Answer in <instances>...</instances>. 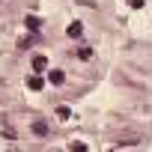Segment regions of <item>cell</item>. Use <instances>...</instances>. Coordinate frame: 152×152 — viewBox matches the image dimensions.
Returning a JSON list of instances; mask_svg holds the SVG:
<instances>
[{"label": "cell", "instance_id": "cell-1", "mask_svg": "<svg viewBox=\"0 0 152 152\" xmlns=\"http://www.w3.org/2000/svg\"><path fill=\"white\" fill-rule=\"evenodd\" d=\"M30 66H33V72L45 75V72H48V57H45V54H36V57L30 60Z\"/></svg>", "mask_w": 152, "mask_h": 152}, {"label": "cell", "instance_id": "cell-2", "mask_svg": "<svg viewBox=\"0 0 152 152\" xmlns=\"http://www.w3.org/2000/svg\"><path fill=\"white\" fill-rule=\"evenodd\" d=\"M48 81H51L54 87H63V84H66V72H63V69H51V72H48Z\"/></svg>", "mask_w": 152, "mask_h": 152}, {"label": "cell", "instance_id": "cell-3", "mask_svg": "<svg viewBox=\"0 0 152 152\" xmlns=\"http://www.w3.org/2000/svg\"><path fill=\"white\" fill-rule=\"evenodd\" d=\"M45 87V78H42V75L36 72V75H30V78H27V90H33V93H39Z\"/></svg>", "mask_w": 152, "mask_h": 152}, {"label": "cell", "instance_id": "cell-4", "mask_svg": "<svg viewBox=\"0 0 152 152\" xmlns=\"http://www.w3.org/2000/svg\"><path fill=\"white\" fill-rule=\"evenodd\" d=\"M24 27H27L30 33H39V30H42V18H39V15H27V18H24Z\"/></svg>", "mask_w": 152, "mask_h": 152}, {"label": "cell", "instance_id": "cell-5", "mask_svg": "<svg viewBox=\"0 0 152 152\" xmlns=\"http://www.w3.org/2000/svg\"><path fill=\"white\" fill-rule=\"evenodd\" d=\"M66 36H69V39H81V36H84V24H81V21H72L69 30H66Z\"/></svg>", "mask_w": 152, "mask_h": 152}, {"label": "cell", "instance_id": "cell-6", "mask_svg": "<svg viewBox=\"0 0 152 152\" xmlns=\"http://www.w3.org/2000/svg\"><path fill=\"white\" fill-rule=\"evenodd\" d=\"M30 128H33V134H36V137H45V134H48V122H45V119H36Z\"/></svg>", "mask_w": 152, "mask_h": 152}, {"label": "cell", "instance_id": "cell-7", "mask_svg": "<svg viewBox=\"0 0 152 152\" xmlns=\"http://www.w3.org/2000/svg\"><path fill=\"white\" fill-rule=\"evenodd\" d=\"M90 57H93V48H87V45L78 48V60H90Z\"/></svg>", "mask_w": 152, "mask_h": 152}, {"label": "cell", "instance_id": "cell-8", "mask_svg": "<svg viewBox=\"0 0 152 152\" xmlns=\"http://www.w3.org/2000/svg\"><path fill=\"white\" fill-rule=\"evenodd\" d=\"M57 116H60V119H69L72 110H69V107H57Z\"/></svg>", "mask_w": 152, "mask_h": 152}, {"label": "cell", "instance_id": "cell-9", "mask_svg": "<svg viewBox=\"0 0 152 152\" xmlns=\"http://www.w3.org/2000/svg\"><path fill=\"white\" fill-rule=\"evenodd\" d=\"M143 3H146V0H128V6H131V9H143Z\"/></svg>", "mask_w": 152, "mask_h": 152}]
</instances>
